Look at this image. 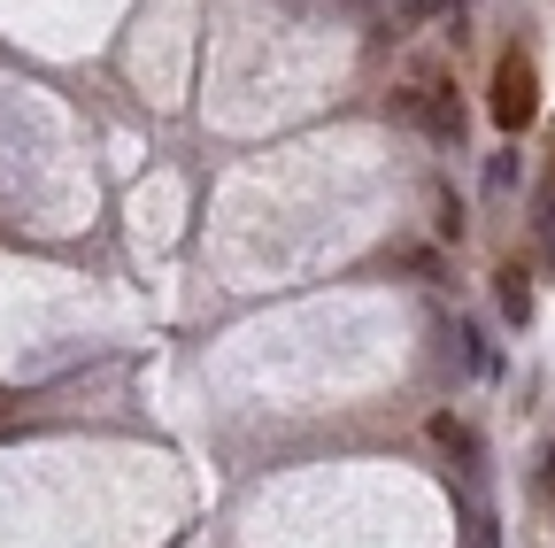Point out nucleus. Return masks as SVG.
Instances as JSON below:
<instances>
[{
	"label": "nucleus",
	"mask_w": 555,
	"mask_h": 548,
	"mask_svg": "<svg viewBox=\"0 0 555 548\" xmlns=\"http://www.w3.org/2000/svg\"><path fill=\"white\" fill-rule=\"evenodd\" d=\"M540 116V71H532V54H502L494 62V124L502 131H525Z\"/></svg>",
	"instance_id": "nucleus-1"
},
{
	"label": "nucleus",
	"mask_w": 555,
	"mask_h": 548,
	"mask_svg": "<svg viewBox=\"0 0 555 548\" xmlns=\"http://www.w3.org/2000/svg\"><path fill=\"white\" fill-rule=\"evenodd\" d=\"M470 548H494V518L486 510H470Z\"/></svg>",
	"instance_id": "nucleus-7"
},
{
	"label": "nucleus",
	"mask_w": 555,
	"mask_h": 548,
	"mask_svg": "<svg viewBox=\"0 0 555 548\" xmlns=\"http://www.w3.org/2000/svg\"><path fill=\"white\" fill-rule=\"evenodd\" d=\"M433 441H440V448H455V456H470V463H478V433H470V425H455V418H433Z\"/></svg>",
	"instance_id": "nucleus-4"
},
{
	"label": "nucleus",
	"mask_w": 555,
	"mask_h": 548,
	"mask_svg": "<svg viewBox=\"0 0 555 548\" xmlns=\"http://www.w3.org/2000/svg\"><path fill=\"white\" fill-rule=\"evenodd\" d=\"M517 186V148H502L494 163H486V193H509Z\"/></svg>",
	"instance_id": "nucleus-5"
},
{
	"label": "nucleus",
	"mask_w": 555,
	"mask_h": 548,
	"mask_svg": "<svg viewBox=\"0 0 555 548\" xmlns=\"http://www.w3.org/2000/svg\"><path fill=\"white\" fill-rule=\"evenodd\" d=\"M409 116L433 131V140H463V109L448 101V86H416L409 93Z\"/></svg>",
	"instance_id": "nucleus-2"
},
{
	"label": "nucleus",
	"mask_w": 555,
	"mask_h": 548,
	"mask_svg": "<svg viewBox=\"0 0 555 548\" xmlns=\"http://www.w3.org/2000/svg\"><path fill=\"white\" fill-rule=\"evenodd\" d=\"M532 495H540V502H555V441H547V448H540V463H532Z\"/></svg>",
	"instance_id": "nucleus-6"
},
{
	"label": "nucleus",
	"mask_w": 555,
	"mask_h": 548,
	"mask_svg": "<svg viewBox=\"0 0 555 548\" xmlns=\"http://www.w3.org/2000/svg\"><path fill=\"white\" fill-rule=\"evenodd\" d=\"M494 302H502L509 324L532 317V270H525V263H502V270H494Z\"/></svg>",
	"instance_id": "nucleus-3"
}]
</instances>
